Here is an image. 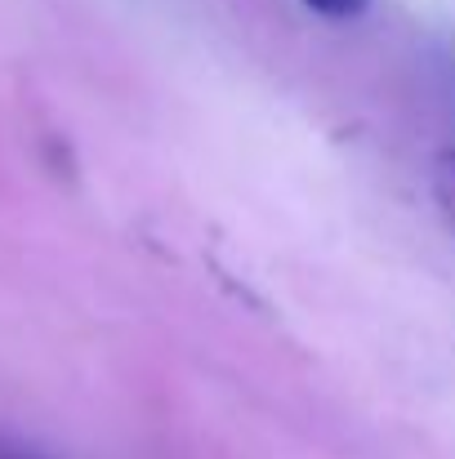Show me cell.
Instances as JSON below:
<instances>
[{"mask_svg": "<svg viewBox=\"0 0 455 459\" xmlns=\"http://www.w3.org/2000/svg\"><path fill=\"white\" fill-rule=\"evenodd\" d=\"M433 196H438L447 223L455 228V148L438 152V160H433Z\"/></svg>", "mask_w": 455, "mask_h": 459, "instance_id": "6da1fadb", "label": "cell"}, {"mask_svg": "<svg viewBox=\"0 0 455 459\" xmlns=\"http://www.w3.org/2000/svg\"><path fill=\"white\" fill-rule=\"evenodd\" d=\"M312 13L330 18V22H348V18H362L371 9V0H303Z\"/></svg>", "mask_w": 455, "mask_h": 459, "instance_id": "7a4b0ae2", "label": "cell"}]
</instances>
